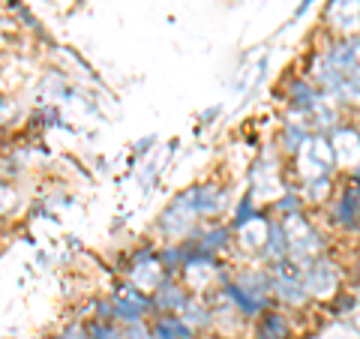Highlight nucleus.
<instances>
[{
    "mask_svg": "<svg viewBox=\"0 0 360 339\" xmlns=\"http://www.w3.org/2000/svg\"><path fill=\"white\" fill-rule=\"evenodd\" d=\"M286 336H288V331H286V322H282L279 315L268 313L259 322V339H286Z\"/></svg>",
    "mask_w": 360,
    "mask_h": 339,
    "instance_id": "obj_1",
    "label": "nucleus"
},
{
    "mask_svg": "<svg viewBox=\"0 0 360 339\" xmlns=\"http://www.w3.org/2000/svg\"><path fill=\"white\" fill-rule=\"evenodd\" d=\"M156 339H189V331L180 324V318H159L154 324Z\"/></svg>",
    "mask_w": 360,
    "mask_h": 339,
    "instance_id": "obj_2",
    "label": "nucleus"
}]
</instances>
